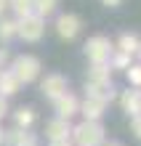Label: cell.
<instances>
[{"instance_id": "24", "label": "cell", "mask_w": 141, "mask_h": 146, "mask_svg": "<svg viewBox=\"0 0 141 146\" xmlns=\"http://www.w3.org/2000/svg\"><path fill=\"white\" fill-rule=\"evenodd\" d=\"M101 5H107V8H117V5H122V0H101Z\"/></svg>"}, {"instance_id": "21", "label": "cell", "mask_w": 141, "mask_h": 146, "mask_svg": "<svg viewBox=\"0 0 141 146\" xmlns=\"http://www.w3.org/2000/svg\"><path fill=\"white\" fill-rule=\"evenodd\" d=\"M130 130H133V135L141 141V114H136V117H130Z\"/></svg>"}, {"instance_id": "22", "label": "cell", "mask_w": 141, "mask_h": 146, "mask_svg": "<svg viewBox=\"0 0 141 146\" xmlns=\"http://www.w3.org/2000/svg\"><path fill=\"white\" fill-rule=\"evenodd\" d=\"M8 64H11V53H8V48L0 45V69H5Z\"/></svg>"}, {"instance_id": "13", "label": "cell", "mask_w": 141, "mask_h": 146, "mask_svg": "<svg viewBox=\"0 0 141 146\" xmlns=\"http://www.w3.org/2000/svg\"><path fill=\"white\" fill-rule=\"evenodd\" d=\"M35 122H37V111H35L32 106H19V109H13V127L32 130Z\"/></svg>"}, {"instance_id": "8", "label": "cell", "mask_w": 141, "mask_h": 146, "mask_svg": "<svg viewBox=\"0 0 141 146\" xmlns=\"http://www.w3.org/2000/svg\"><path fill=\"white\" fill-rule=\"evenodd\" d=\"M53 111H56V117L59 119H69L72 122V117L80 114V98L75 96V93H64V96H59L53 101Z\"/></svg>"}, {"instance_id": "29", "label": "cell", "mask_w": 141, "mask_h": 146, "mask_svg": "<svg viewBox=\"0 0 141 146\" xmlns=\"http://www.w3.org/2000/svg\"><path fill=\"white\" fill-rule=\"evenodd\" d=\"M3 133H5V130H3V127H0V146H3Z\"/></svg>"}, {"instance_id": "7", "label": "cell", "mask_w": 141, "mask_h": 146, "mask_svg": "<svg viewBox=\"0 0 141 146\" xmlns=\"http://www.w3.org/2000/svg\"><path fill=\"white\" fill-rule=\"evenodd\" d=\"M53 27H56V35H59L61 40L69 42V40H75V37L83 32V19H80L77 13H59Z\"/></svg>"}, {"instance_id": "6", "label": "cell", "mask_w": 141, "mask_h": 146, "mask_svg": "<svg viewBox=\"0 0 141 146\" xmlns=\"http://www.w3.org/2000/svg\"><path fill=\"white\" fill-rule=\"evenodd\" d=\"M67 90H69V80L64 74H59V72H51V74H45L40 80V93H43V98H48V101H56L59 96H64Z\"/></svg>"}, {"instance_id": "25", "label": "cell", "mask_w": 141, "mask_h": 146, "mask_svg": "<svg viewBox=\"0 0 141 146\" xmlns=\"http://www.w3.org/2000/svg\"><path fill=\"white\" fill-rule=\"evenodd\" d=\"M5 11H8V0H0V16H5Z\"/></svg>"}, {"instance_id": "1", "label": "cell", "mask_w": 141, "mask_h": 146, "mask_svg": "<svg viewBox=\"0 0 141 146\" xmlns=\"http://www.w3.org/2000/svg\"><path fill=\"white\" fill-rule=\"evenodd\" d=\"M112 69L109 64H91V69L85 74V96L101 98L104 104H112L117 98V88L112 82Z\"/></svg>"}, {"instance_id": "10", "label": "cell", "mask_w": 141, "mask_h": 146, "mask_svg": "<svg viewBox=\"0 0 141 146\" xmlns=\"http://www.w3.org/2000/svg\"><path fill=\"white\" fill-rule=\"evenodd\" d=\"M69 135H72V122H69V119H59V117H53V119L45 125V138H48V143L69 141Z\"/></svg>"}, {"instance_id": "23", "label": "cell", "mask_w": 141, "mask_h": 146, "mask_svg": "<svg viewBox=\"0 0 141 146\" xmlns=\"http://www.w3.org/2000/svg\"><path fill=\"white\" fill-rule=\"evenodd\" d=\"M5 114H8V98H3V96H0V122L5 119Z\"/></svg>"}, {"instance_id": "15", "label": "cell", "mask_w": 141, "mask_h": 146, "mask_svg": "<svg viewBox=\"0 0 141 146\" xmlns=\"http://www.w3.org/2000/svg\"><path fill=\"white\" fill-rule=\"evenodd\" d=\"M138 42H141L138 35H133V32H122V35L117 37V42H114V50H120V53H128V56H136Z\"/></svg>"}, {"instance_id": "20", "label": "cell", "mask_w": 141, "mask_h": 146, "mask_svg": "<svg viewBox=\"0 0 141 146\" xmlns=\"http://www.w3.org/2000/svg\"><path fill=\"white\" fill-rule=\"evenodd\" d=\"M125 77H128V88H141V64L133 61L125 69Z\"/></svg>"}, {"instance_id": "27", "label": "cell", "mask_w": 141, "mask_h": 146, "mask_svg": "<svg viewBox=\"0 0 141 146\" xmlns=\"http://www.w3.org/2000/svg\"><path fill=\"white\" fill-rule=\"evenodd\" d=\"M101 146H122V143H120V141H104Z\"/></svg>"}, {"instance_id": "9", "label": "cell", "mask_w": 141, "mask_h": 146, "mask_svg": "<svg viewBox=\"0 0 141 146\" xmlns=\"http://www.w3.org/2000/svg\"><path fill=\"white\" fill-rule=\"evenodd\" d=\"M40 138L32 130H21V127H11L3 133V146H37Z\"/></svg>"}, {"instance_id": "3", "label": "cell", "mask_w": 141, "mask_h": 146, "mask_svg": "<svg viewBox=\"0 0 141 146\" xmlns=\"http://www.w3.org/2000/svg\"><path fill=\"white\" fill-rule=\"evenodd\" d=\"M5 69H11L13 77H16L21 85H29V82H35V80L40 77L43 64H40V58L32 56V53H19V56L11 58V64H8Z\"/></svg>"}, {"instance_id": "12", "label": "cell", "mask_w": 141, "mask_h": 146, "mask_svg": "<svg viewBox=\"0 0 141 146\" xmlns=\"http://www.w3.org/2000/svg\"><path fill=\"white\" fill-rule=\"evenodd\" d=\"M109 104H104L101 98H93V96H85L80 101V114L83 119H93V122H101V117H104V111H107Z\"/></svg>"}, {"instance_id": "16", "label": "cell", "mask_w": 141, "mask_h": 146, "mask_svg": "<svg viewBox=\"0 0 141 146\" xmlns=\"http://www.w3.org/2000/svg\"><path fill=\"white\" fill-rule=\"evenodd\" d=\"M56 8H59V0H32V13H37L40 19L53 16Z\"/></svg>"}, {"instance_id": "28", "label": "cell", "mask_w": 141, "mask_h": 146, "mask_svg": "<svg viewBox=\"0 0 141 146\" xmlns=\"http://www.w3.org/2000/svg\"><path fill=\"white\" fill-rule=\"evenodd\" d=\"M136 58H138V64H141V42H138V50H136Z\"/></svg>"}, {"instance_id": "11", "label": "cell", "mask_w": 141, "mask_h": 146, "mask_svg": "<svg viewBox=\"0 0 141 146\" xmlns=\"http://www.w3.org/2000/svg\"><path fill=\"white\" fill-rule=\"evenodd\" d=\"M117 101H120V109L125 111L128 117L141 114V88H128V90H122L120 96H117Z\"/></svg>"}, {"instance_id": "19", "label": "cell", "mask_w": 141, "mask_h": 146, "mask_svg": "<svg viewBox=\"0 0 141 146\" xmlns=\"http://www.w3.org/2000/svg\"><path fill=\"white\" fill-rule=\"evenodd\" d=\"M8 8L16 13V19H21L32 13V0H8Z\"/></svg>"}, {"instance_id": "14", "label": "cell", "mask_w": 141, "mask_h": 146, "mask_svg": "<svg viewBox=\"0 0 141 146\" xmlns=\"http://www.w3.org/2000/svg\"><path fill=\"white\" fill-rule=\"evenodd\" d=\"M19 90H21V82L13 77V72L11 69H0V96H3V98H11Z\"/></svg>"}, {"instance_id": "18", "label": "cell", "mask_w": 141, "mask_h": 146, "mask_svg": "<svg viewBox=\"0 0 141 146\" xmlns=\"http://www.w3.org/2000/svg\"><path fill=\"white\" fill-rule=\"evenodd\" d=\"M16 40V19L0 16V42H11Z\"/></svg>"}, {"instance_id": "4", "label": "cell", "mask_w": 141, "mask_h": 146, "mask_svg": "<svg viewBox=\"0 0 141 146\" xmlns=\"http://www.w3.org/2000/svg\"><path fill=\"white\" fill-rule=\"evenodd\" d=\"M43 35H45V19H40L37 13L21 16L16 19V37L24 42H40Z\"/></svg>"}, {"instance_id": "17", "label": "cell", "mask_w": 141, "mask_h": 146, "mask_svg": "<svg viewBox=\"0 0 141 146\" xmlns=\"http://www.w3.org/2000/svg\"><path fill=\"white\" fill-rule=\"evenodd\" d=\"M109 69L112 72H125L130 64H133V56H128V53H120V50H112V56H109Z\"/></svg>"}, {"instance_id": "26", "label": "cell", "mask_w": 141, "mask_h": 146, "mask_svg": "<svg viewBox=\"0 0 141 146\" xmlns=\"http://www.w3.org/2000/svg\"><path fill=\"white\" fill-rule=\"evenodd\" d=\"M48 146H72V141H56V143H48Z\"/></svg>"}, {"instance_id": "2", "label": "cell", "mask_w": 141, "mask_h": 146, "mask_svg": "<svg viewBox=\"0 0 141 146\" xmlns=\"http://www.w3.org/2000/svg\"><path fill=\"white\" fill-rule=\"evenodd\" d=\"M72 146H101L107 141V130L101 122L93 119H80L77 125H72V135H69Z\"/></svg>"}, {"instance_id": "5", "label": "cell", "mask_w": 141, "mask_h": 146, "mask_svg": "<svg viewBox=\"0 0 141 146\" xmlns=\"http://www.w3.org/2000/svg\"><path fill=\"white\" fill-rule=\"evenodd\" d=\"M83 50H85V58L91 64H107L109 56H112V50H114V42L107 35H93V37L85 40Z\"/></svg>"}]
</instances>
